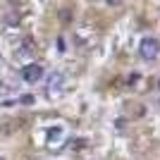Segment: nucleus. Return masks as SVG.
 Listing matches in <instances>:
<instances>
[{
	"mask_svg": "<svg viewBox=\"0 0 160 160\" xmlns=\"http://www.w3.org/2000/svg\"><path fill=\"white\" fill-rule=\"evenodd\" d=\"M41 77H43V65H38V62H29L27 67H22V79L27 84H36Z\"/></svg>",
	"mask_w": 160,
	"mask_h": 160,
	"instance_id": "2",
	"label": "nucleus"
},
{
	"mask_svg": "<svg viewBox=\"0 0 160 160\" xmlns=\"http://www.w3.org/2000/svg\"><path fill=\"white\" fill-rule=\"evenodd\" d=\"M158 86H160V81H158Z\"/></svg>",
	"mask_w": 160,
	"mask_h": 160,
	"instance_id": "7",
	"label": "nucleus"
},
{
	"mask_svg": "<svg viewBox=\"0 0 160 160\" xmlns=\"http://www.w3.org/2000/svg\"><path fill=\"white\" fill-rule=\"evenodd\" d=\"M0 160H5V158H0Z\"/></svg>",
	"mask_w": 160,
	"mask_h": 160,
	"instance_id": "6",
	"label": "nucleus"
},
{
	"mask_svg": "<svg viewBox=\"0 0 160 160\" xmlns=\"http://www.w3.org/2000/svg\"><path fill=\"white\" fill-rule=\"evenodd\" d=\"M22 103H24V105H33V96H22Z\"/></svg>",
	"mask_w": 160,
	"mask_h": 160,
	"instance_id": "4",
	"label": "nucleus"
},
{
	"mask_svg": "<svg viewBox=\"0 0 160 160\" xmlns=\"http://www.w3.org/2000/svg\"><path fill=\"white\" fill-rule=\"evenodd\" d=\"M60 81H62V74H53V77L48 79V91H50V88H55Z\"/></svg>",
	"mask_w": 160,
	"mask_h": 160,
	"instance_id": "3",
	"label": "nucleus"
},
{
	"mask_svg": "<svg viewBox=\"0 0 160 160\" xmlns=\"http://www.w3.org/2000/svg\"><path fill=\"white\" fill-rule=\"evenodd\" d=\"M139 55L143 60H155L160 55V41L153 38V36H146V38L139 43Z\"/></svg>",
	"mask_w": 160,
	"mask_h": 160,
	"instance_id": "1",
	"label": "nucleus"
},
{
	"mask_svg": "<svg viewBox=\"0 0 160 160\" xmlns=\"http://www.w3.org/2000/svg\"><path fill=\"white\" fill-rule=\"evenodd\" d=\"M105 2H108V5H120L122 0H105Z\"/></svg>",
	"mask_w": 160,
	"mask_h": 160,
	"instance_id": "5",
	"label": "nucleus"
}]
</instances>
